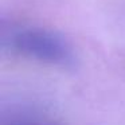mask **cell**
Here are the masks:
<instances>
[{"instance_id": "6da1fadb", "label": "cell", "mask_w": 125, "mask_h": 125, "mask_svg": "<svg viewBox=\"0 0 125 125\" xmlns=\"http://www.w3.org/2000/svg\"><path fill=\"white\" fill-rule=\"evenodd\" d=\"M7 44L16 54L52 67L69 69L75 63L70 43L59 34L46 28H18L7 38Z\"/></svg>"}, {"instance_id": "7a4b0ae2", "label": "cell", "mask_w": 125, "mask_h": 125, "mask_svg": "<svg viewBox=\"0 0 125 125\" xmlns=\"http://www.w3.org/2000/svg\"><path fill=\"white\" fill-rule=\"evenodd\" d=\"M32 125H34V124H32Z\"/></svg>"}]
</instances>
